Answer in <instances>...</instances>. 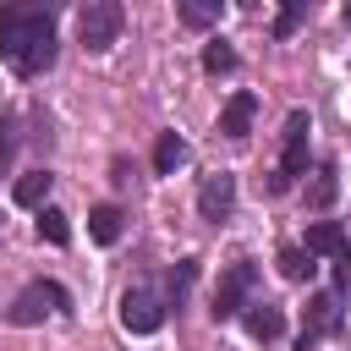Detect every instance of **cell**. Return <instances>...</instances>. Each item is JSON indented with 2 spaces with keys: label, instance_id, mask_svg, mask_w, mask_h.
<instances>
[{
  "label": "cell",
  "instance_id": "6da1fadb",
  "mask_svg": "<svg viewBox=\"0 0 351 351\" xmlns=\"http://www.w3.org/2000/svg\"><path fill=\"white\" fill-rule=\"evenodd\" d=\"M121 27H126V11H121L115 0H88V5L77 11V38H82V49H93V55H104V49L121 38Z\"/></svg>",
  "mask_w": 351,
  "mask_h": 351
},
{
  "label": "cell",
  "instance_id": "7a4b0ae2",
  "mask_svg": "<svg viewBox=\"0 0 351 351\" xmlns=\"http://www.w3.org/2000/svg\"><path fill=\"white\" fill-rule=\"evenodd\" d=\"M66 302H71V296H66L55 280H33V285L16 291V302H11L5 318H11L16 329H33V324H44V313H66Z\"/></svg>",
  "mask_w": 351,
  "mask_h": 351
},
{
  "label": "cell",
  "instance_id": "3957f363",
  "mask_svg": "<svg viewBox=\"0 0 351 351\" xmlns=\"http://www.w3.org/2000/svg\"><path fill=\"white\" fill-rule=\"evenodd\" d=\"M252 280H258V269H252V258H236L225 274H219V285H214V324H225V318H236V313H247V291H252Z\"/></svg>",
  "mask_w": 351,
  "mask_h": 351
},
{
  "label": "cell",
  "instance_id": "277c9868",
  "mask_svg": "<svg viewBox=\"0 0 351 351\" xmlns=\"http://www.w3.org/2000/svg\"><path fill=\"white\" fill-rule=\"evenodd\" d=\"M44 22H49L44 5H0V55L16 66V55L27 49V38H33Z\"/></svg>",
  "mask_w": 351,
  "mask_h": 351
},
{
  "label": "cell",
  "instance_id": "5b68a950",
  "mask_svg": "<svg viewBox=\"0 0 351 351\" xmlns=\"http://www.w3.org/2000/svg\"><path fill=\"white\" fill-rule=\"evenodd\" d=\"M165 324V302L154 296V285H126L121 291V329L126 335H154Z\"/></svg>",
  "mask_w": 351,
  "mask_h": 351
},
{
  "label": "cell",
  "instance_id": "8992f818",
  "mask_svg": "<svg viewBox=\"0 0 351 351\" xmlns=\"http://www.w3.org/2000/svg\"><path fill=\"white\" fill-rule=\"evenodd\" d=\"M230 208H236V176H230V170L203 176V181H197V214L219 225V219H230Z\"/></svg>",
  "mask_w": 351,
  "mask_h": 351
},
{
  "label": "cell",
  "instance_id": "52a82bcc",
  "mask_svg": "<svg viewBox=\"0 0 351 351\" xmlns=\"http://www.w3.org/2000/svg\"><path fill=\"white\" fill-rule=\"evenodd\" d=\"M307 132H313L307 110H291V115H285V148H280V176H285V181H296V176L307 170Z\"/></svg>",
  "mask_w": 351,
  "mask_h": 351
},
{
  "label": "cell",
  "instance_id": "ba28073f",
  "mask_svg": "<svg viewBox=\"0 0 351 351\" xmlns=\"http://www.w3.org/2000/svg\"><path fill=\"white\" fill-rule=\"evenodd\" d=\"M340 329V296L335 291H324V296H313L307 302V329H302V351L318 340V335H335Z\"/></svg>",
  "mask_w": 351,
  "mask_h": 351
},
{
  "label": "cell",
  "instance_id": "9c48e42d",
  "mask_svg": "<svg viewBox=\"0 0 351 351\" xmlns=\"http://www.w3.org/2000/svg\"><path fill=\"white\" fill-rule=\"evenodd\" d=\"M241 324H247V335L252 340H280L285 335V307H274V302H247V313H241Z\"/></svg>",
  "mask_w": 351,
  "mask_h": 351
},
{
  "label": "cell",
  "instance_id": "30bf717a",
  "mask_svg": "<svg viewBox=\"0 0 351 351\" xmlns=\"http://www.w3.org/2000/svg\"><path fill=\"white\" fill-rule=\"evenodd\" d=\"M252 115H258V99L252 93H230L225 110H219V132L225 137H247L252 132Z\"/></svg>",
  "mask_w": 351,
  "mask_h": 351
},
{
  "label": "cell",
  "instance_id": "8fae6325",
  "mask_svg": "<svg viewBox=\"0 0 351 351\" xmlns=\"http://www.w3.org/2000/svg\"><path fill=\"white\" fill-rule=\"evenodd\" d=\"M335 192H340V170L324 159V165L313 170V181H307V208H318V214H324V208L335 203Z\"/></svg>",
  "mask_w": 351,
  "mask_h": 351
},
{
  "label": "cell",
  "instance_id": "7c38bea8",
  "mask_svg": "<svg viewBox=\"0 0 351 351\" xmlns=\"http://www.w3.org/2000/svg\"><path fill=\"white\" fill-rule=\"evenodd\" d=\"M121 219H126V214H121L115 203H99V208L88 214V236H93L99 247H115V241H121Z\"/></svg>",
  "mask_w": 351,
  "mask_h": 351
},
{
  "label": "cell",
  "instance_id": "4fadbf2b",
  "mask_svg": "<svg viewBox=\"0 0 351 351\" xmlns=\"http://www.w3.org/2000/svg\"><path fill=\"white\" fill-rule=\"evenodd\" d=\"M340 247H346V230H340L335 219H318V225L307 230V252H313V258H340Z\"/></svg>",
  "mask_w": 351,
  "mask_h": 351
},
{
  "label": "cell",
  "instance_id": "5bb4252c",
  "mask_svg": "<svg viewBox=\"0 0 351 351\" xmlns=\"http://www.w3.org/2000/svg\"><path fill=\"white\" fill-rule=\"evenodd\" d=\"M49 186H55V176H49V170H27V176L16 181V192H11V197H16L22 208H44Z\"/></svg>",
  "mask_w": 351,
  "mask_h": 351
},
{
  "label": "cell",
  "instance_id": "9a60e30c",
  "mask_svg": "<svg viewBox=\"0 0 351 351\" xmlns=\"http://www.w3.org/2000/svg\"><path fill=\"white\" fill-rule=\"evenodd\" d=\"M176 165H186V143H181L176 132H159V143H154V170H159V176H176Z\"/></svg>",
  "mask_w": 351,
  "mask_h": 351
},
{
  "label": "cell",
  "instance_id": "2e32d148",
  "mask_svg": "<svg viewBox=\"0 0 351 351\" xmlns=\"http://www.w3.org/2000/svg\"><path fill=\"white\" fill-rule=\"evenodd\" d=\"M274 263H280V274H285V280H296V285H302V280H313V269H318V263H313V252H307V247H291V241L280 247V258H274Z\"/></svg>",
  "mask_w": 351,
  "mask_h": 351
},
{
  "label": "cell",
  "instance_id": "e0dca14e",
  "mask_svg": "<svg viewBox=\"0 0 351 351\" xmlns=\"http://www.w3.org/2000/svg\"><path fill=\"white\" fill-rule=\"evenodd\" d=\"M176 16H181L186 27H197V33H203V27H214V22H219V0H181V5H176Z\"/></svg>",
  "mask_w": 351,
  "mask_h": 351
},
{
  "label": "cell",
  "instance_id": "ac0fdd59",
  "mask_svg": "<svg viewBox=\"0 0 351 351\" xmlns=\"http://www.w3.org/2000/svg\"><path fill=\"white\" fill-rule=\"evenodd\" d=\"M38 236H44L49 247H66V241H71V225H66V214L44 203V208H38Z\"/></svg>",
  "mask_w": 351,
  "mask_h": 351
},
{
  "label": "cell",
  "instance_id": "d6986e66",
  "mask_svg": "<svg viewBox=\"0 0 351 351\" xmlns=\"http://www.w3.org/2000/svg\"><path fill=\"white\" fill-rule=\"evenodd\" d=\"M203 71H214V77H219V71H236V49L214 38V44L203 49Z\"/></svg>",
  "mask_w": 351,
  "mask_h": 351
},
{
  "label": "cell",
  "instance_id": "ffe728a7",
  "mask_svg": "<svg viewBox=\"0 0 351 351\" xmlns=\"http://www.w3.org/2000/svg\"><path fill=\"white\" fill-rule=\"evenodd\" d=\"M302 16H307V0H291V5L274 16V33H280V38H291V33L302 27Z\"/></svg>",
  "mask_w": 351,
  "mask_h": 351
},
{
  "label": "cell",
  "instance_id": "44dd1931",
  "mask_svg": "<svg viewBox=\"0 0 351 351\" xmlns=\"http://www.w3.org/2000/svg\"><path fill=\"white\" fill-rule=\"evenodd\" d=\"M192 274H197V263H192V258H181V263L170 269V302H181V296H186V285H192Z\"/></svg>",
  "mask_w": 351,
  "mask_h": 351
},
{
  "label": "cell",
  "instance_id": "7402d4cb",
  "mask_svg": "<svg viewBox=\"0 0 351 351\" xmlns=\"http://www.w3.org/2000/svg\"><path fill=\"white\" fill-rule=\"evenodd\" d=\"M11 154H16V121L5 115V121H0V176H5V165H11Z\"/></svg>",
  "mask_w": 351,
  "mask_h": 351
},
{
  "label": "cell",
  "instance_id": "603a6c76",
  "mask_svg": "<svg viewBox=\"0 0 351 351\" xmlns=\"http://www.w3.org/2000/svg\"><path fill=\"white\" fill-rule=\"evenodd\" d=\"M346 27H351V5H346Z\"/></svg>",
  "mask_w": 351,
  "mask_h": 351
}]
</instances>
